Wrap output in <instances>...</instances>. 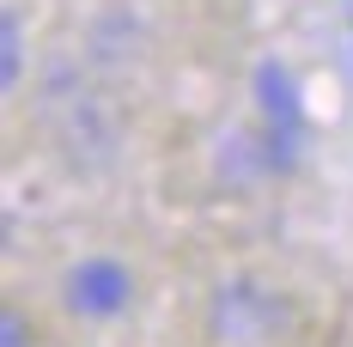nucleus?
<instances>
[{
	"instance_id": "obj_3",
	"label": "nucleus",
	"mask_w": 353,
	"mask_h": 347,
	"mask_svg": "<svg viewBox=\"0 0 353 347\" xmlns=\"http://www.w3.org/2000/svg\"><path fill=\"white\" fill-rule=\"evenodd\" d=\"M0 49H6V55H0V86L12 92V79H19V68H25V55H19V19H12V12L0 19Z\"/></svg>"
},
{
	"instance_id": "obj_1",
	"label": "nucleus",
	"mask_w": 353,
	"mask_h": 347,
	"mask_svg": "<svg viewBox=\"0 0 353 347\" xmlns=\"http://www.w3.org/2000/svg\"><path fill=\"white\" fill-rule=\"evenodd\" d=\"M256 98H262V116H268V146H274V165H292V152H299V135H305V122H299V98H292V79H286L281 61H262L256 68Z\"/></svg>"
},
{
	"instance_id": "obj_2",
	"label": "nucleus",
	"mask_w": 353,
	"mask_h": 347,
	"mask_svg": "<svg viewBox=\"0 0 353 347\" xmlns=\"http://www.w3.org/2000/svg\"><path fill=\"white\" fill-rule=\"evenodd\" d=\"M68 305L79 317H116L122 305H128V268L110 262V256L79 262V268L68 275Z\"/></svg>"
},
{
	"instance_id": "obj_4",
	"label": "nucleus",
	"mask_w": 353,
	"mask_h": 347,
	"mask_svg": "<svg viewBox=\"0 0 353 347\" xmlns=\"http://www.w3.org/2000/svg\"><path fill=\"white\" fill-rule=\"evenodd\" d=\"M0 347H25V317H0Z\"/></svg>"
}]
</instances>
